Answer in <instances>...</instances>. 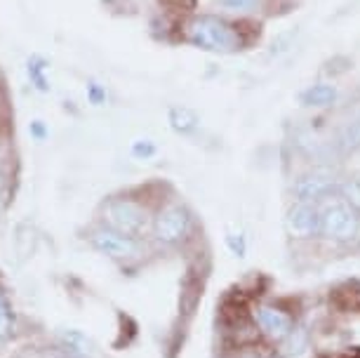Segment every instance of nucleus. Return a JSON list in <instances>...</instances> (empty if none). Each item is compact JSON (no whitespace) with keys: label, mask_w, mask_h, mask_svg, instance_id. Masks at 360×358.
<instances>
[{"label":"nucleus","mask_w":360,"mask_h":358,"mask_svg":"<svg viewBox=\"0 0 360 358\" xmlns=\"http://www.w3.org/2000/svg\"><path fill=\"white\" fill-rule=\"evenodd\" d=\"M259 38V26L248 22L245 17H226L200 12L188 17L181 26V40L195 50L212 55H238L248 50Z\"/></svg>","instance_id":"f257e3e1"},{"label":"nucleus","mask_w":360,"mask_h":358,"mask_svg":"<svg viewBox=\"0 0 360 358\" xmlns=\"http://www.w3.org/2000/svg\"><path fill=\"white\" fill-rule=\"evenodd\" d=\"M250 323L255 326L259 340L266 347H278L292 330L299 326V316L288 302L283 300H250L245 304Z\"/></svg>","instance_id":"f03ea898"},{"label":"nucleus","mask_w":360,"mask_h":358,"mask_svg":"<svg viewBox=\"0 0 360 358\" xmlns=\"http://www.w3.org/2000/svg\"><path fill=\"white\" fill-rule=\"evenodd\" d=\"M335 248H360V212L346 203L342 196L321 203V238Z\"/></svg>","instance_id":"7ed1b4c3"},{"label":"nucleus","mask_w":360,"mask_h":358,"mask_svg":"<svg viewBox=\"0 0 360 358\" xmlns=\"http://www.w3.org/2000/svg\"><path fill=\"white\" fill-rule=\"evenodd\" d=\"M151 222L153 212L144 200L134 196H111L101 205V224L113 231L141 238L146 231H151Z\"/></svg>","instance_id":"20e7f679"},{"label":"nucleus","mask_w":360,"mask_h":358,"mask_svg":"<svg viewBox=\"0 0 360 358\" xmlns=\"http://www.w3.org/2000/svg\"><path fill=\"white\" fill-rule=\"evenodd\" d=\"M195 234V217L184 203L167 200L153 212L151 236L155 243L167 248L184 245Z\"/></svg>","instance_id":"39448f33"},{"label":"nucleus","mask_w":360,"mask_h":358,"mask_svg":"<svg viewBox=\"0 0 360 358\" xmlns=\"http://www.w3.org/2000/svg\"><path fill=\"white\" fill-rule=\"evenodd\" d=\"M342 179L344 174L335 165L318 163L295 177V181H292V200L323 203L339 193Z\"/></svg>","instance_id":"423d86ee"},{"label":"nucleus","mask_w":360,"mask_h":358,"mask_svg":"<svg viewBox=\"0 0 360 358\" xmlns=\"http://www.w3.org/2000/svg\"><path fill=\"white\" fill-rule=\"evenodd\" d=\"M87 238H90V245L97 252L106 255L113 262H134L144 255V243H141V238L113 231V229H108L104 224L92 229Z\"/></svg>","instance_id":"0eeeda50"},{"label":"nucleus","mask_w":360,"mask_h":358,"mask_svg":"<svg viewBox=\"0 0 360 358\" xmlns=\"http://www.w3.org/2000/svg\"><path fill=\"white\" fill-rule=\"evenodd\" d=\"M285 234L297 243L321 238V203L292 200L285 210Z\"/></svg>","instance_id":"6e6552de"},{"label":"nucleus","mask_w":360,"mask_h":358,"mask_svg":"<svg viewBox=\"0 0 360 358\" xmlns=\"http://www.w3.org/2000/svg\"><path fill=\"white\" fill-rule=\"evenodd\" d=\"M339 99V87L330 80H321V83L309 85L307 90L299 92V104L304 109H314V111H325L332 109Z\"/></svg>","instance_id":"1a4fd4ad"},{"label":"nucleus","mask_w":360,"mask_h":358,"mask_svg":"<svg viewBox=\"0 0 360 358\" xmlns=\"http://www.w3.org/2000/svg\"><path fill=\"white\" fill-rule=\"evenodd\" d=\"M311 349H314V344H311V333L307 326H302V323H299V326L292 330L278 347H274L278 358H307L311 354Z\"/></svg>","instance_id":"9d476101"},{"label":"nucleus","mask_w":360,"mask_h":358,"mask_svg":"<svg viewBox=\"0 0 360 358\" xmlns=\"http://www.w3.org/2000/svg\"><path fill=\"white\" fill-rule=\"evenodd\" d=\"M167 123L176 134H193L200 127V118L191 106H169L167 111Z\"/></svg>","instance_id":"9b49d317"},{"label":"nucleus","mask_w":360,"mask_h":358,"mask_svg":"<svg viewBox=\"0 0 360 358\" xmlns=\"http://www.w3.org/2000/svg\"><path fill=\"white\" fill-rule=\"evenodd\" d=\"M335 148L342 153V156L360 153V116L346 120V123L342 125V130L337 132Z\"/></svg>","instance_id":"f8f14e48"},{"label":"nucleus","mask_w":360,"mask_h":358,"mask_svg":"<svg viewBox=\"0 0 360 358\" xmlns=\"http://www.w3.org/2000/svg\"><path fill=\"white\" fill-rule=\"evenodd\" d=\"M266 0H217V5L226 12V15H233V17H248L252 12L262 10Z\"/></svg>","instance_id":"ddd939ff"},{"label":"nucleus","mask_w":360,"mask_h":358,"mask_svg":"<svg viewBox=\"0 0 360 358\" xmlns=\"http://www.w3.org/2000/svg\"><path fill=\"white\" fill-rule=\"evenodd\" d=\"M339 196L349 203L356 212H360V172L344 174L342 186H339Z\"/></svg>","instance_id":"4468645a"},{"label":"nucleus","mask_w":360,"mask_h":358,"mask_svg":"<svg viewBox=\"0 0 360 358\" xmlns=\"http://www.w3.org/2000/svg\"><path fill=\"white\" fill-rule=\"evenodd\" d=\"M226 248H229V252L233 255V257L238 260H243L248 255V236L240 231V229H229L226 231Z\"/></svg>","instance_id":"2eb2a0df"},{"label":"nucleus","mask_w":360,"mask_h":358,"mask_svg":"<svg viewBox=\"0 0 360 358\" xmlns=\"http://www.w3.org/2000/svg\"><path fill=\"white\" fill-rule=\"evenodd\" d=\"M45 71H47V62L43 57H31V62H29V78H31V83L38 87L40 92H47L50 90V83H47V78H45Z\"/></svg>","instance_id":"dca6fc26"},{"label":"nucleus","mask_w":360,"mask_h":358,"mask_svg":"<svg viewBox=\"0 0 360 358\" xmlns=\"http://www.w3.org/2000/svg\"><path fill=\"white\" fill-rule=\"evenodd\" d=\"M130 151H132V156L137 160H148V158H153L155 153H158V146H155L153 139H134Z\"/></svg>","instance_id":"f3484780"},{"label":"nucleus","mask_w":360,"mask_h":358,"mask_svg":"<svg viewBox=\"0 0 360 358\" xmlns=\"http://www.w3.org/2000/svg\"><path fill=\"white\" fill-rule=\"evenodd\" d=\"M297 36V33H281V36H278L276 40H274V45H271V50H269V57L271 59H278V57H281V55H285V52H288L290 50V47H292V38H295Z\"/></svg>","instance_id":"a211bd4d"},{"label":"nucleus","mask_w":360,"mask_h":358,"mask_svg":"<svg viewBox=\"0 0 360 358\" xmlns=\"http://www.w3.org/2000/svg\"><path fill=\"white\" fill-rule=\"evenodd\" d=\"M12 330V312H10V304L0 295V340L8 337Z\"/></svg>","instance_id":"6ab92c4d"},{"label":"nucleus","mask_w":360,"mask_h":358,"mask_svg":"<svg viewBox=\"0 0 360 358\" xmlns=\"http://www.w3.org/2000/svg\"><path fill=\"white\" fill-rule=\"evenodd\" d=\"M87 99H90L94 106H101L106 99V90L99 83H90L87 85Z\"/></svg>","instance_id":"aec40b11"},{"label":"nucleus","mask_w":360,"mask_h":358,"mask_svg":"<svg viewBox=\"0 0 360 358\" xmlns=\"http://www.w3.org/2000/svg\"><path fill=\"white\" fill-rule=\"evenodd\" d=\"M0 196H3V181H0Z\"/></svg>","instance_id":"412c9836"}]
</instances>
